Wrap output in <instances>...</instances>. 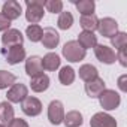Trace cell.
Here are the masks:
<instances>
[{"instance_id":"5b68a950","label":"cell","mask_w":127,"mask_h":127,"mask_svg":"<svg viewBox=\"0 0 127 127\" xmlns=\"http://www.w3.org/2000/svg\"><path fill=\"white\" fill-rule=\"evenodd\" d=\"M64 118V106L60 100H52L48 105V120L52 126H58Z\"/></svg>"},{"instance_id":"f546056e","label":"cell","mask_w":127,"mask_h":127,"mask_svg":"<svg viewBox=\"0 0 127 127\" xmlns=\"http://www.w3.org/2000/svg\"><path fill=\"white\" fill-rule=\"evenodd\" d=\"M9 29H11V21L0 12V32H6Z\"/></svg>"},{"instance_id":"ba28073f","label":"cell","mask_w":127,"mask_h":127,"mask_svg":"<svg viewBox=\"0 0 127 127\" xmlns=\"http://www.w3.org/2000/svg\"><path fill=\"white\" fill-rule=\"evenodd\" d=\"M29 96V88L26 84H14L9 90H8V102L9 103H21L26 97Z\"/></svg>"},{"instance_id":"9c48e42d","label":"cell","mask_w":127,"mask_h":127,"mask_svg":"<svg viewBox=\"0 0 127 127\" xmlns=\"http://www.w3.org/2000/svg\"><path fill=\"white\" fill-rule=\"evenodd\" d=\"M97 30L99 33L103 36V37H112L114 34L118 33V23L111 18V17H106V18H102L99 20V26H97Z\"/></svg>"},{"instance_id":"ac0fdd59","label":"cell","mask_w":127,"mask_h":127,"mask_svg":"<svg viewBox=\"0 0 127 127\" xmlns=\"http://www.w3.org/2000/svg\"><path fill=\"white\" fill-rule=\"evenodd\" d=\"M76 42L87 51L88 48H94L97 45V36L91 32H81Z\"/></svg>"},{"instance_id":"603a6c76","label":"cell","mask_w":127,"mask_h":127,"mask_svg":"<svg viewBox=\"0 0 127 127\" xmlns=\"http://www.w3.org/2000/svg\"><path fill=\"white\" fill-rule=\"evenodd\" d=\"M79 24H81V27L84 29V32H91V33H94V30H97V26H99V18L96 17V14H91V15H81Z\"/></svg>"},{"instance_id":"277c9868","label":"cell","mask_w":127,"mask_h":127,"mask_svg":"<svg viewBox=\"0 0 127 127\" xmlns=\"http://www.w3.org/2000/svg\"><path fill=\"white\" fill-rule=\"evenodd\" d=\"M2 55L5 57V60L9 63V64H18V63L26 60V48L23 45L3 48L2 49Z\"/></svg>"},{"instance_id":"6da1fadb","label":"cell","mask_w":127,"mask_h":127,"mask_svg":"<svg viewBox=\"0 0 127 127\" xmlns=\"http://www.w3.org/2000/svg\"><path fill=\"white\" fill-rule=\"evenodd\" d=\"M43 0H27L26 2V20L30 24H37L45 15Z\"/></svg>"},{"instance_id":"3957f363","label":"cell","mask_w":127,"mask_h":127,"mask_svg":"<svg viewBox=\"0 0 127 127\" xmlns=\"http://www.w3.org/2000/svg\"><path fill=\"white\" fill-rule=\"evenodd\" d=\"M99 103H100V106L105 109V111H114V109H117L118 106H120V103H121V96L115 91V90H105L99 97Z\"/></svg>"},{"instance_id":"8992f818","label":"cell","mask_w":127,"mask_h":127,"mask_svg":"<svg viewBox=\"0 0 127 127\" xmlns=\"http://www.w3.org/2000/svg\"><path fill=\"white\" fill-rule=\"evenodd\" d=\"M94 54H96V58L103 63V64H112V63L117 61V52L108 46V45H96L94 46Z\"/></svg>"},{"instance_id":"4fadbf2b","label":"cell","mask_w":127,"mask_h":127,"mask_svg":"<svg viewBox=\"0 0 127 127\" xmlns=\"http://www.w3.org/2000/svg\"><path fill=\"white\" fill-rule=\"evenodd\" d=\"M91 127H117V121L112 115L106 112H97L90 120Z\"/></svg>"},{"instance_id":"4316f807","label":"cell","mask_w":127,"mask_h":127,"mask_svg":"<svg viewBox=\"0 0 127 127\" xmlns=\"http://www.w3.org/2000/svg\"><path fill=\"white\" fill-rule=\"evenodd\" d=\"M17 82V76L8 70H0V90L11 88Z\"/></svg>"},{"instance_id":"83f0119b","label":"cell","mask_w":127,"mask_h":127,"mask_svg":"<svg viewBox=\"0 0 127 127\" xmlns=\"http://www.w3.org/2000/svg\"><path fill=\"white\" fill-rule=\"evenodd\" d=\"M111 43H112V46H114L117 51L124 49V48L127 46V33L118 32L117 34H114V36L111 37Z\"/></svg>"},{"instance_id":"7a4b0ae2","label":"cell","mask_w":127,"mask_h":127,"mask_svg":"<svg viewBox=\"0 0 127 127\" xmlns=\"http://www.w3.org/2000/svg\"><path fill=\"white\" fill-rule=\"evenodd\" d=\"M87 51L76 42V40H69L63 46V57L70 63H79L81 60L85 58Z\"/></svg>"},{"instance_id":"5bb4252c","label":"cell","mask_w":127,"mask_h":127,"mask_svg":"<svg viewBox=\"0 0 127 127\" xmlns=\"http://www.w3.org/2000/svg\"><path fill=\"white\" fill-rule=\"evenodd\" d=\"M40 42H42V45L46 49H54L60 43V34L55 32V29L46 27V29H43V34H42V40Z\"/></svg>"},{"instance_id":"d6a6232c","label":"cell","mask_w":127,"mask_h":127,"mask_svg":"<svg viewBox=\"0 0 127 127\" xmlns=\"http://www.w3.org/2000/svg\"><path fill=\"white\" fill-rule=\"evenodd\" d=\"M118 88H120L123 93L127 91V75H121V76L118 78Z\"/></svg>"},{"instance_id":"4dcf8cb0","label":"cell","mask_w":127,"mask_h":127,"mask_svg":"<svg viewBox=\"0 0 127 127\" xmlns=\"http://www.w3.org/2000/svg\"><path fill=\"white\" fill-rule=\"evenodd\" d=\"M8 127H29V124H27V121L23 120V118H14V120L8 124Z\"/></svg>"},{"instance_id":"d6986e66","label":"cell","mask_w":127,"mask_h":127,"mask_svg":"<svg viewBox=\"0 0 127 127\" xmlns=\"http://www.w3.org/2000/svg\"><path fill=\"white\" fill-rule=\"evenodd\" d=\"M63 123H64L66 127H79V126H82L84 118L79 111H69L67 114H64Z\"/></svg>"},{"instance_id":"8fae6325","label":"cell","mask_w":127,"mask_h":127,"mask_svg":"<svg viewBox=\"0 0 127 127\" xmlns=\"http://www.w3.org/2000/svg\"><path fill=\"white\" fill-rule=\"evenodd\" d=\"M2 14H3L9 21H14V20H17V18H20L21 14H23L21 3L17 2V0H8V2H5L3 6H2Z\"/></svg>"},{"instance_id":"484cf974","label":"cell","mask_w":127,"mask_h":127,"mask_svg":"<svg viewBox=\"0 0 127 127\" xmlns=\"http://www.w3.org/2000/svg\"><path fill=\"white\" fill-rule=\"evenodd\" d=\"M72 24H73V15H72L69 11L60 12L58 20H57V27H58L60 30H67V29L72 27Z\"/></svg>"},{"instance_id":"30bf717a","label":"cell","mask_w":127,"mask_h":127,"mask_svg":"<svg viewBox=\"0 0 127 127\" xmlns=\"http://www.w3.org/2000/svg\"><path fill=\"white\" fill-rule=\"evenodd\" d=\"M26 73L30 78H36L43 75V67H42V58L39 55H30L26 58Z\"/></svg>"},{"instance_id":"1f68e13d","label":"cell","mask_w":127,"mask_h":127,"mask_svg":"<svg viewBox=\"0 0 127 127\" xmlns=\"http://www.w3.org/2000/svg\"><path fill=\"white\" fill-rule=\"evenodd\" d=\"M117 60L120 61V64L121 66H127V55H126V48L124 49H120L118 52H117Z\"/></svg>"},{"instance_id":"44dd1931","label":"cell","mask_w":127,"mask_h":127,"mask_svg":"<svg viewBox=\"0 0 127 127\" xmlns=\"http://www.w3.org/2000/svg\"><path fill=\"white\" fill-rule=\"evenodd\" d=\"M78 72H79V78H81L84 82H90V81L99 78V70H97L96 66H93V64H82Z\"/></svg>"},{"instance_id":"7c38bea8","label":"cell","mask_w":127,"mask_h":127,"mask_svg":"<svg viewBox=\"0 0 127 127\" xmlns=\"http://www.w3.org/2000/svg\"><path fill=\"white\" fill-rule=\"evenodd\" d=\"M2 43L5 48H9V46H17V45H23L24 43V36L20 30L17 29H9L3 33L2 36Z\"/></svg>"},{"instance_id":"d4e9b609","label":"cell","mask_w":127,"mask_h":127,"mask_svg":"<svg viewBox=\"0 0 127 127\" xmlns=\"http://www.w3.org/2000/svg\"><path fill=\"white\" fill-rule=\"evenodd\" d=\"M42 34H43V29L39 24H30L26 29V36L29 37L30 42H40Z\"/></svg>"},{"instance_id":"52a82bcc","label":"cell","mask_w":127,"mask_h":127,"mask_svg":"<svg viewBox=\"0 0 127 127\" xmlns=\"http://www.w3.org/2000/svg\"><path fill=\"white\" fill-rule=\"evenodd\" d=\"M21 111L29 117H37L42 112V103H40V100L37 97L27 96L21 102Z\"/></svg>"},{"instance_id":"7402d4cb","label":"cell","mask_w":127,"mask_h":127,"mask_svg":"<svg viewBox=\"0 0 127 127\" xmlns=\"http://www.w3.org/2000/svg\"><path fill=\"white\" fill-rule=\"evenodd\" d=\"M14 114L15 111L12 103H9L8 100L0 103V121H2V124H9L14 120Z\"/></svg>"},{"instance_id":"e0dca14e","label":"cell","mask_w":127,"mask_h":127,"mask_svg":"<svg viewBox=\"0 0 127 127\" xmlns=\"http://www.w3.org/2000/svg\"><path fill=\"white\" fill-rule=\"evenodd\" d=\"M49 87V76L48 75H40V76H36V78H32L30 81V88L34 91V93H43L46 91Z\"/></svg>"},{"instance_id":"9a60e30c","label":"cell","mask_w":127,"mask_h":127,"mask_svg":"<svg viewBox=\"0 0 127 127\" xmlns=\"http://www.w3.org/2000/svg\"><path fill=\"white\" fill-rule=\"evenodd\" d=\"M105 90H106V84L102 78H96L90 82H85V93L91 99H97Z\"/></svg>"},{"instance_id":"f1b7e54d","label":"cell","mask_w":127,"mask_h":127,"mask_svg":"<svg viewBox=\"0 0 127 127\" xmlns=\"http://www.w3.org/2000/svg\"><path fill=\"white\" fill-rule=\"evenodd\" d=\"M43 9L51 14H60L63 12V2L61 0H46L43 3Z\"/></svg>"},{"instance_id":"cb8c5ba5","label":"cell","mask_w":127,"mask_h":127,"mask_svg":"<svg viewBox=\"0 0 127 127\" xmlns=\"http://www.w3.org/2000/svg\"><path fill=\"white\" fill-rule=\"evenodd\" d=\"M73 3H75L78 12H81V15H91V14H94V9H96L94 0H79V2L75 0Z\"/></svg>"},{"instance_id":"2e32d148","label":"cell","mask_w":127,"mask_h":127,"mask_svg":"<svg viewBox=\"0 0 127 127\" xmlns=\"http://www.w3.org/2000/svg\"><path fill=\"white\" fill-rule=\"evenodd\" d=\"M60 64H61V60H60L58 54H55V52H48L42 58V67H43V70H49V72L57 70L60 67Z\"/></svg>"},{"instance_id":"ffe728a7","label":"cell","mask_w":127,"mask_h":127,"mask_svg":"<svg viewBox=\"0 0 127 127\" xmlns=\"http://www.w3.org/2000/svg\"><path fill=\"white\" fill-rule=\"evenodd\" d=\"M75 76H76V73L72 66H63L58 72V81L63 85H72L75 81Z\"/></svg>"},{"instance_id":"836d02e7","label":"cell","mask_w":127,"mask_h":127,"mask_svg":"<svg viewBox=\"0 0 127 127\" xmlns=\"http://www.w3.org/2000/svg\"><path fill=\"white\" fill-rule=\"evenodd\" d=\"M0 127H8V126L6 124H0Z\"/></svg>"}]
</instances>
